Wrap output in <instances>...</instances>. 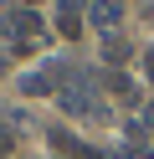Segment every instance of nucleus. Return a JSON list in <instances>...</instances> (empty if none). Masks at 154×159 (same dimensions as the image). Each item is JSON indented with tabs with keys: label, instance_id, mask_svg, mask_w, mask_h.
Listing matches in <instances>:
<instances>
[{
	"label": "nucleus",
	"instance_id": "obj_1",
	"mask_svg": "<svg viewBox=\"0 0 154 159\" xmlns=\"http://www.w3.org/2000/svg\"><path fill=\"white\" fill-rule=\"evenodd\" d=\"M62 108H67L72 118H108V103L98 98V82H92L87 72H77L72 82H62Z\"/></svg>",
	"mask_w": 154,
	"mask_h": 159
},
{
	"label": "nucleus",
	"instance_id": "obj_2",
	"mask_svg": "<svg viewBox=\"0 0 154 159\" xmlns=\"http://www.w3.org/2000/svg\"><path fill=\"white\" fill-rule=\"evenodd\" d=\"M5 31H10V46H16V52H36V46L46 41V21H41L36 11H26V5L5 16Z\"/></svg>",
	"mask_w": 154,
	"mask_h": 159
},
{
	"label": "nucleus",
	"instance_id": "obj_3",
	"mask_svg": "<svg viewBox=\"0 0 154 159\" xmlns=\"http://www.w3.org/2000/svg\"><path fill=\"white\" fill-rule=\"evenodd\" d=\"M21 93H26V98L62 93V82H57V62H46V67H36V72H26V77H21Z\"/></svg>",
	"mask_w": 154,
	"mask_h": 159
},
{
	"label": "nucleus",
	"instance_id": "obj_4",
	"mask_svg": "<svg viewBox=\"0 0 154 159\" xmlns=\"http://www.w3.org/2000/svg\"><path fill=\"white\" fill-rule=\"evenodd\" d=\"M123 21V0H92V26H98L103 36H113Z\"/></svg>",
	"mask_w": 154,
	"mask_h": 159
},
{
	"label": "nucleus",
	"instance_id": "obj_5",
	"mask_svg": "<svg viewBox=\"0 0 154 159\" xmlns=\"http://www.w3.org/2000/svg\"><path fill=\"white\" fill-rule=\"evenodd\" d=\"M57 31L82 36V0H57Z\"/></svg>",
	"mask_w": 154,
	"mask_h": 159
},
{
	"label": "nucleus",
	"instance_id": "obj_6",
	"mask_svg": "<svg viewBox=\"0 0 154 159\" xmlns=\"http://www.w3.org/2000/svg\"><path fill=\"white\" fill-rule=\"evenodd\" d=\"M103 57H108L113 67H118V62H128V41H123V36H108V41H103Z\"/></svg>",
	"mask_w": 154,
	"mask_h": 159
},
{
	"label": "nucleus",
	"instance_id": "obj_7",
	"mask_svg": "<svg viewBox=\"0 0 154 159\" xmlns=\"http://www.w3.org/2000/svg\"><path fill=\"white\" fill-rule=\"evenodd\" d=\"M108 87H113V93L123 98V103H133V98H139V87H133V82H128L123 72H108Z\"/></svg>",
	"mask_w": 154,
	"mask_h": 159
},
{
	"label": "nucleus",
	"instance_id": "obj_8",
	"mask_svg": "<svg viewBox=\"0 0 154 159\" xmlns=\"http://www.w3.org/2000/svg\"><path fill=\"white\" fill-rule=\"evenodd\" d=\"M10 57H16V46H10V31H5V21H0V72L10 67Z\"/></svg>",
	"mask_w": 154,
	"mask_h": 159
},
{
	"label": "nucleus",
	"instance_id": "obj_9",
	"mask_svg": "<svg viewBox=\"0 0 154 159\" xmlns=\"http://www.w3.org/2000/svg\"><path fill=\"white\" fill-rule=\"evenodd\" d=\"M5 154H16V134H10V128L0 123V159H5Z\"/></svg>",
	"mask_w": 154,
	"mask_h": 159
},
{
	"label": "nucleus",
	"instance_id": "obj_10",
	"mask_svg": "<svg viewBox=\"0 0 154 159\" xmlns=\"http://www.w3.org/2000/svg\"><path fill=\"white\" fill-rule=\"evenodd\" d=\"M144 67H149V82H154V52H149V57H144Z\"/></svg>",
	"mask_w": 154,
	"mask_h": 159
},
{
	"label": "nucleus",
	"instance_id": "obj_11",
	"mask_svg": "<svg viewBox=\"0 0 154 159\" xmlns=\"http://www.w3.org/2000/svg\"><path fill=\"white\" fill-rule=\"evenodd\" d=\"M21 5H26V11H31V5H36V0H21Z\"/></svg>",
	"mask_w": 154,
	"mask_h": 159
}]
</instances>
